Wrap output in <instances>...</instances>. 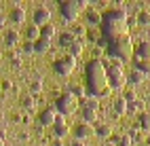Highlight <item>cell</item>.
Returning a JSON list of instances; mask_svg holds the SVG:
<instances>
[{"label":"cell","mask_w":150,"mask_h":146,"mask_svg":"<svg viewBox=\"0 0 150 146\" xmlns=\"http://www.w3.org/2000/svg\"><path fill=\"white\" fill-rule=\"evenodd\" d=\"M85 91L89 97H104L110 93V85H108V74H106V64L95 57L87 64L85 68Z\"/></svg>","instance_id":"cell-1"},{"label":"cell","mask_w":150,"mask_h":146,"mask_svg":"<svg viewBox=\"0 0 150 146\" xmlns=\"http://www.w3.org/2000/svg\"><path fill=\"white\" fill-rule=\"evenodd\" d=\"M102 38L106 43L110 40H116L121 36H127L129 32V21H127V11L121 6L116 9H110L102 15Z\"/></svg>","instance_id":"cell-2"},{"label":"cell","mask_w":150,"mask_h":146,"mask_svg":"<svg viewBox=\"0 0 150 146\" xmlns=\"http://www.w3.org/2000/svg\"><path fill=\"white\" fill-rule=\"evenodd\" d=\"M133 43H131V38L129 36H121V38H116V40H110L108 43V49H106V53L112 57V60H118V62H127V60H131L133 57Z\"/></svg>","instance_id":"cell-3"},{"label":"cell","mask_w":150,"mask_h":146,"mask_svg":"<svg viewBox=\"0 0 150 146\" xmlns=\"http://www.w3.org/2000/svg\"><path fill=\"white\" fill-rule=\"evenodd\" d=\"M89 2L87 0H64V2H59V13H62V19L68 23H72L78 19L83 9H87Z\"/></svg>","instance_id":"cell-4"},{"label":"cell","mask_w":150,"mask_h":146,"mask_svg":"<svg viewBox=\"0 0 150 146\" xmlns=\"http://www.w3.org/2000/svg\"><path fill=\"white\" fill-rule=\"evenodd\" d=\"M106 74H108V85L110 89H123L125 83H127V76L123 72V66L118 60H112L106 66Z\"/></svg>","instance_id":"cell-5"},{"label":"cell","mask_w":150,"mask_h":146,"mask_svg":"<svg viewBox=\"0 0 150 146\" xmlns=\"http://www.w3.org/2000/svg\"><path fill=\"white\" fill-rule=\"evenodd\" d=\"M76 108H78V97L72 95L70 91L62 93V95L55 100V110H57L59 116H70V114H74Z\"/></svg>","instance_id":"cell-6"},{"label":"cell","mask_w":150,"mask_h":146,"mask_svg":"<svg viewBox=\"0 0 150 146\" xmlns=\"http://www.w3.org/2000/svg\"><path fill=\"white\" fill-rule=\"evenodd\" d=\"M74 68H76V60L72 55H64V57L53 62V72L57 76H70L74 72Z\"/></svg>","instance_id":"cell-7"},{"label":"cell","mask_w":150,"mask_h":146,"mask_svg":"<svg viewBox=\"0 0 150 146\" xmlns=\"http://www.w3.org/2000/svg\"><path fill=\"white\" fill-rule=\"evenodd\" d=\"M32 23L38 26V28L51 23V11H49L47 6H36L34 9V15H32Z\"/></svg>","instance_id":"cell-8"},{"label":"cell","mask_w":150,"mask_h":146,"mask_svg":"<svg viewBox=\"0 0 150 146\" xmlns=\"http://www.w3.org/2000/svg\"><path fill=\"white\" fill-rule=\"evenodd\" d=\"M74 133H76V140L85 142V140H89V138L95 135V125H91V123H78L74 127Z\"/></svg>","instance_id":"cell-9"},{"label":"cell","mask_w":150,"mask_h":146,"mask_svg":"<svg viewBox=\"0 0 150 146\" xmlns=\"http://www.w3.org/2000/svg\"><path fill=\"white\" fill-rule=\"evenodd\" d=\"M133 62H150V40H142L133 49Z\"/></svg>","instance_id":"cell-10"},{"label":"cell","mask_w":150,"mask_h":146,"mask_svg":"<svg viewBox=\"0 0 150 146\" xmlns=\"http://www.w3.org/2000/svg\"><path fill=\"white\" fill-rule=\"evenodd\" d=\"M57 110H55V106H51V108H45L40 114H38V123H40V127H49L51 125L53 127V123H55V119H57Z\"/></svg>","instance_id":"cell-11"},{"label":"cell","mask_w":150,"mask_h":146,"mask_svg":"<svg viewBox=\"0 0 150 146\" xmlns=\"http://www.w3.org/2000/svg\"><path fill=\"white\" fill-rule=\"evenodd\" d=\"M53 131H55V138H62V140H64V135L68 133V123H66L64 116H57V119H55Z\"/></svg>","instance_id":"cell-12"},{"label":"cell","mask_w":150,"mask_h":146,"mask_svg":"<svg viewBox=\"0 0 150 146\" xmlns=\"http://www.w3.org/2000/svg\"><path fill=\"white\" fill-rule=\"evenodd\" d=\"M76 40H78V38L74 36V32H72V30H66V32L59 34V45L66 47V49H70V47H72Z\"/></svg>","instance_id":"cell-13"},{"label":"cell","mask_w":150,"mask_h":146,"mask_svg":"<svg viewBox=\"0 0 150 146\" xmlns=\"http://www.w3.org/2000/svg\"><path fill=\"white\" fill-rule=\"evenodd\" d=\"M8 19H11L13 23H23V21H25V11H23V6H13L11 13H8Z\"/></svg>","instance_id":"cell-14"},{"label":"cell","mask_w":150,"mask_h":146,"mask_svg":"<svg viewBox=\"0 0 150 146\" xmlns=\"http://www.w3.org/2000/svg\"><path fill=\"white\" fill-rule=\"evenodd\" d=\"M25 38H28V43H36L38 38H40V28L38 26H28V30H25Z\"/></svg>","instance_id":"cell-15"},{"label":"cell","mask_w":150,"mask_h":146,"mask_svg":"<svg viewBox=\"0 0 150 146\" xmlns=\"http://www.w3.org/2000/svg\"><path fill=\"white\" fill-rule=\"evenodd\" d=\"M95 135H99V138H110V135H112V125L110 123H99L95 127Z\"/></svg>","instance_id":"cell-16"},{"label":"cell","mask_w":150,"mask_h":146,"mask_svg":"<svg viewBox=\"0 0 150 146\" xmlns=\"http://www.w3.org/2000/svg\"><path fill=\"white\" fill-rule=\"evenodd\" d=\"M32 45H34V53H47L51 49V40H47V38H38Z\"/></svg>","instance_id":"cell-17"},{"label":"cell","mask_w":150,"mask_h":146,"mask_svg":"<svg viewBox=\"0 0 150 146\" xmlns=\"http://www.w3.org/2000/svg\"><path fill=\"white\" fill-rule=\"evenodd\" d=\"M19 43V32L17 30H6L4 32V45L6 47H15Z\"/></svg>","instance_id":"cell-18"},{"label":"cell","mask_w":150,"mask_h":146,"mask_svg":"<svg viewBox=\"0 0 150 146\" xmlns=\"http://www.w3.org/2000/svg\"><path fill=\"white\" fill-rule=\"evenodd\" d=\"M55 34H57V28H55L53 23H47V26L40 28V38H47V40H51Z\"/></svg>","instance_id":"cell-19"},{"label":"cell","mask_w":150,"mask_h":146,"mask_svg":"<svg viewBox=\"0 0 150 146\" xmlns=\"http://www.w3.org/2000/svg\"><path fill=\"white\" fill-rule=\"evenodd\" d=\"M83 51H85V45H83V40H76L72 47H70V53H68V55H72L74 60H76V57H81V55H83Z\"/></svg>","instance_id":"cell-20"},{"label":"cell","mask_w":150,"mask_h":146,"mask_svg":"<svg viewBox=\"0 0 150 146\" xmlns=\"http://www.w3.org/2000/svg\"><path fill=\"white\" fill-rule=\"evenodd\" d=\"M144 79H146V76H144L142 72H139V70H135V68L131 70V74L127 76V81L131 83V85H139V83H144Z\"/></svg>","instance_id":"cell-21"},{"label":"cell","mask_w":150,"mask_h":146,"mask_svg":"<svg viewBox=\"0 0 150 146\" xmlns=\"http://www.w3.org/2000/svg\"><path fill=\"white\" fill-rule=\"evenodd\" d=\"M112 142L116 144V146H131V135H127V133H121V135H114L112 138Z\"/></svg>","instance_id":"cell-22"},{"label":"cell","mask_w":150,"mask_h":146,"mask_svg":"<svg viewBox=\"0 0 150 146\" xmlns=\"http://www.w3.org/2000/svg\"><path fill=\"white\" fill-rule=\"evenodd\" d=\"M81 104H83V108H89V110H99V102L95 100V97H85V100H81Z\"/></svg>","instance_id":"cell-23"},{"label":"cell","mask_w":150,"mask_h":146,"mask_svg":"<svg viewBox=\"0 0 150 146\" xmlns=\"http://www.w3.org/2000/svg\"><path fill=\"white\" fill-rule=\"evenodd\" d=\"M87 23L89 26H99L102 23V15H99L97 11H89L87 13Z\"/></svg>","instance_id":"cell-24"},{"label":"cell","mask_w":150,"mask_h":146,"mask_svg":"<svg viewBox=\"0 0 150 146\" xmlns=\"http://www.w3.org/2000/svg\"><path fill=\"white\" fill-rule=\"evenodd\" d=\"M114 112L116 114H127V102L123 100V97L114 100Z\"/></svg>","instance_id":"cell-25"},{"label":"cell","mask_w":150,"mask_h":146,"mask_svg":"<svg viewBox=\"0 0 150 146\" xmlns=\"http://www.w3.org/2000/svg\"><path fill=\"white\" fill-rule=\"evenodd\" d=\"M97 119V112L95 110H89V108H83V123H91L93 125V121Z\"/></svg>","instance_id":"cell-26"},{"label":"cell","mask_w":150,"mask_h":146,"mask_svg":"<svg viewBox=\"0 0 150 146\" xmlns=\"http://www.w3.org/2000/svg\"><path fill=\"white\" fill-rule=\"evenodd\" d=\"M139 129H144V131H150V114H148V112L139 114Z\"/></svg>","instance_id":"cell-27"},{"label":"cell","mask_w":150,"mask_h":146,"mask_svg":"<svg viewBox=\"0 0 150 146\" xmlns=\"http://www.w3.org/2000/svg\"><path fill=\"white\" fill-rule=\"evenodd\" d=\"M135 70H139L144 76L150 74V62H135Z\"/></svg>","instance_id":"cell-28"},{"label":"cell","mask_w":150,"mask_h":146,"mask_svg":"<svg viewBox=\"0 0 150 146\" xmlns=\"http://www.w3.org/2000/svg\"><path fill=\"white\" fill-rule=\"evenodd\" d=\"M137 23L139 26H150V13L148 11H142L137 15Z\"/></svg>","instance_id":"cell-29"},{"label":"cell","mask_w":150,"mask_h":146,"mask_svg":"<svg viewBox=\"0 0 150 146\" xmlns=\"http://www.w3.org/2000/svg\"><path fill=\"white\" fill-rule=\"evenodd\" d=\"M40 89H42V81H32L30 83V91L32 93H40Z\"/></svg>","instance_id":"cell-30"},{"label":"cell","mask_w":150,"mask_h":146,"mask_svg":"<svg viewBox=\"0 0 150 146\" xmlns=\"http://www.w3.org/2000/svg\"><path fill=\"white\" fill-rule=\"evenodd\" d=\"M70 93H72V95H85V87H81V85H72V87H70Z\"/></svg>","instance_id":"cell-31"},{"label":"cell","mask_w":150,"mask_h":146,"mask_svg":"<svg viewBox=\"0 0 150 146\" xmlns=\"http://www.w3.org/2000/svg\"><path fill=\"white\" fill-rule=\"evenodd\" d=\"M123 100H125L127 104H131V102H135V91H133V89H129V91H125V95H123Z\"/></svg>","instance_id":"cell-32"},{"label":"cell","mask_w":150,"mask_h":146,"mask_svg":"<svg viewBox=\"0 0 150 146\" xmlns=\"http://www.w3.org/2000/svg\"><path fill=\"white\" fill-rule=\"evenodd\" d=\"M21 104H23V108H34V100L32 97H23Z\"/></svg>","instance_id":"cell-33"},{"label":"cell","mask_w":150,"mask_h":146,"mask_svg":"<svg viewBox=\"0 0 150 146\" xmlns=\"http://www.w3.org/2000/svg\"><path fill=\"white\" fill-rule=\"evenodd\" d=\"M23 53H34V45L32 43H25L23 45Z\"/></svg>","instance_id":"cell-34"},{"label":"cell","mask_w":150,"mask_h":146,"mask_svg":"<svg viewBox=\"0 0 150 146\" xmlns=\"http://www.w3.org/2000/svg\"><path fill=\"white\" fill-rule=\"evenodd\" d=\"M6 19H8L6 15H2V13H0V28H4V26H6Z\"/></svg>","instance_id":"cell-35"},{"label":"cell","mask_w":150,"mask_h":146,"mask_svg":"<svg viewBox=\"0 0 150 146\" xmlns=\"http://www.w3.org/2000/svg\"><path fill=\"white\" fill-rule=\"evenodd\" d=\"M11 64L13 66H21V57H11Z\"/></svg>","instance_id":"cell-36"},{"label":"cell","mask_w":150,"mask_h":146,"mask_svg":"<svg viewBox=\"0 0 150 146\" xmlns=\"http://www.w3.org/2000/svg\"><path fill=\"white\" fill-rule=\"evenodd\" d=\"M2 89H4V91L11 89V81H2Z\"/></svg>","instance_id":"cell-37"},{"label":"cell","mask_w":150,"mask_h":146,"mask_svg":"<svg viewBox=\"0 0 150 146\" xmlns=\"http://www.w3.org/2000/svg\"><path fill=\"white\" fill-rule=\"evenodd\" d=\"M53 146H64V140H62V138H55V140H53Z\"/></svg>","instance_id":"cell-38"},{"label":"cell","mask_w":150,"mask_h":146,"mask_svg":"<svg viewBox=\"0 0 150 146\" xmlns=\"http://www.w3.org/2000/svg\"><path fill=\"white\" fill-rule=\"evenodd\" d=\"M72 146H85V142H81V140H74V142H72Z\"/></svg>","instance_id":"cell-39"},{"label":"cell","mask_w":150,"mask_h":146,"mask_svg":"<svg viewBox=\"0 0 150 146\" xmlns=\"http://www.w3.org/2000/svg\"><path fill=\"white\" fill-rule=\"evenodd\" d=\"M0 146H4V140H2V138H0Z\"/></svg>","instance_id":"cell-40"},{"label":"cell","mask_w":150,"mask_h":146,"mask_svg":"<svg viewBox=\"0 0 150 146\" xmlns=\"http://www.w3.org/2000/svg\"><path fill=\"white\" fill-rule=\"evenodd\" d=\"M0 57H2V53H0Z\"/></svg>","instance_id":"cell-41"}]
</instances>
